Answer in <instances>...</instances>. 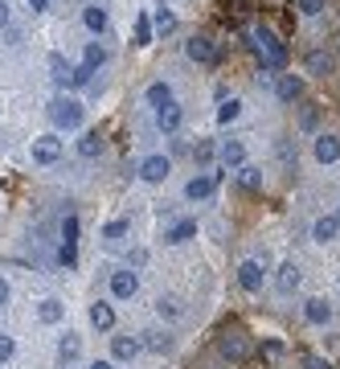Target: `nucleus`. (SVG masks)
<instances>
[{"label":"nucleus","mask_w":340,"mask_h":369,"mask_svg":"<svg viewBox=\"0 0 340 369\" xmlns=\"http://www.w3.org/2000/svg\"><path fill=\"white\" fill-rule=\"evenodd\" d=\"M250 37H254V49H259V66H263V70H283V66H287V46L279 41V33H275V29L259 25Z\"/></svg>","instance_id":"1"},{"label":"nucleus","mask_w":340,"mask_h":369,"mask_svg":"<svg viewBox=\"0 0 340 369\" xmlns=\"http://www.w3.org/2000/svg\"><path fill=\"white\" fill-rule=\"evenodd\" d=\"M49 119H53V127H62V131H78L82 127V119H86V111H82V103L78 98H53L49 103Z\"/></svg>","instance_id":"2"},{"label":"nucleus","mask_w":340,"mask_h":369,"mask_svg":"<svg viewBox=\"0 0 340 369\" xmlns=\"http://www.w3.org/2000/svg\"><path fill=\"white\" fill-rule=\"evenodd\" d=\"M49 70H53V82H58V86H66V91L82 86V82L91 78V70H82V66H70V62H66V58H58V53L49 58Z\"/></svg>","instance_id":"3"},{"label":"nucleus","mask_w":340,"mask_h":369,"mask_svg":"<svg viewBox=\"0 0 340 369\" xmlns=\"http://www.w3.org/2000/svg\"><path fill=\"white\" fill-rule=\"evenodd\" d=\"M263 283H267V263L263 259H246L238 267V287L254 295V292H263Z\"/></svg>","instance_id":"4"},{"label":"nucleus","mask_w":340,"mask_h":369,"mask_svg":"<svg viewBox=\"0 0 340 369\" xmlns=\"http://www.w3.org/2000/svg\"><path fill=\"white\" fill-rule=\"evenodd\" d=\"M62 267H74L78 263V218L74 214H66V221H62Z\"/></svg>","instance_id":"5"},{"label":"nucleus","mask_w":340,"mask_h":369,"mask_svg":"<svg viewBox=\"0 0 340 369\" xmlns=\"http://www.w3.org/2000/svg\"><path fill=\"white\" fill-rule=\"evenodd\" d=\"M33 160H37V164H58V160H62V136H53V131H49V136H37V140H33Z\"/></svg>","instance_id":"6"},{"label":"nucleus","mask_w":340,"mask_h":369,"mask_svg":"<svg viewBox=\"0 0 340 369\" xmlns=\"http://www.w3.org/2000/svg\"><path fill=\"white\" fill-rule=\"evenodd\" d=\"M218 349H221L225 361H246V357H250V341H246L242 332H221Z\"/></svg>","instance_id":"7"},{"label":"nucleus","mask_w":340,"mask_h":369,"mask_svg":"<svg viewBox=\"0 0 340 369\" xmlns=\"http://www.w3.org/2000/svg\"><path fill=\"white\" fill-rule=\"evenodd\" d=\"M169 169H172L169 156H144V160H140V181H148V185H160V181L169 176Z\"/></svg>","instance_id":"8"},{"label":"nucleus","mask_w":340,"mask_h":369,"mask_svg":"<svg viewBox=\"0 0 340 369\" xmlns=\"http://www.w3.org/2000/svg\"><path fill=\"white\" fill-rule=\"evenodd\" d=\"M218 160H221V169H242L246 164V144L242 140H221Z\"/></svg>","instance_id":"9"},{"label":"nucleus","mask_w":340,"mask_h":369,"mask_svg":"<svg viewBox=\"0 0 340 369\" xmlns=\"http://www.w3.org/2000/svg\"><path fill=\"white\" fill-rule=\"evenodd\" d=\"M136 287H140V279H136V271L131 267H123V271L111 275V295H115V299H131Z\"/></svg>","instance_id":"10"},{"label":"nucleus","mask_w":340,"mask_h":369,"mask_svg":"<svg viewBox=\"0 0 340 369\" xmlns=\"http://www.w3.org/2000/svg\"><path fill=\"white\" fill-rule=\"evenodd\" d=\"M312 156H316L320 164H332V160H340V140H336V136H328V131H320L316 144H312Z\"/></svg>","instance_id":"11"},{"label":"nucleus","mask_w":340,"mask_h":369,"mask_svg":"<svg viewBox=\"0 0 340 369\" xmlns=\"http://www.w3.org/2000/svg\"><path fill=\"white\" fill-rule=\"evenodd\" d=\"M275 95L283 98V103H295V98L303 95V78L299 74H279L275 78Z\"/></svg>","instance_id":"12"},{"label":"nucleus","mask_w":340,"mask_h":369,"mask_svg":"<svg viewBox=\"0 0 340 369\" xmlns=\"http://www.w3.org/2000/svg\"><path fill=\"white\" fill-rule=\"evenodd\" d=\"M185 53H189L193 62H218V46H214L209 37H189V41H185Z\"/></svg>","instance_id":"13"},{"label":"nucleus","mask_w":340,"mask_h":369,"mask_svg":"<svg viewBox=\"0 0 340 369\" xmlns=\"http://www.w3.org/2000/svg\"><path fill=\"white\" fill-rule=\"evenodd\" d=\"M78 357H82V337H78V332H66V337L58 341V365H70Z\"/></svg>","instance_id":"14"},{"label":"nucleus","mask_w":340,"mask_h":369,"mask_svg":"<svg viewBox=\"0 0 340 369\" xmlns=\"http://www.w3.org/2000/svg\"><path fill=\"white\" fill-rule=\"evenodd\" d=\"M181 119H185V107H181V103H169V107H160V111H156V127H160V131H176V127H181Z\"/></svg>","instance_id":"15"},{"label":"nucleus","mask_w":340,"mask_h":369,"mask_svg":"<svg viewBox=\"0 0 340 369\" xmlns=\"http://www.w3.org/2000/svg\"><path fill=\"white\" fill-rule=\"evenodd\" d=\"M303 320H308V324H328V320H332V304L312 295V299L303 304Z\"/></svg>","instance_id":"16"},{"label":"nucleus","mask_w":340,"mask_h":369,"mask_svg":"<svg viewBox=\"0 0 340 369\" xmlns=\"http://www.w3.org/2000/svg\"><path fill=\"white\" fill-rule=\"evenodd\" d=\"M214 189H218V181L201 172V176H193V181L185 185V197H189V201H205V197H214Z\"/></svg>","instance_id":"17"},{"label":"nucleus","mask_w":340,"mask_h":369,"mask_svg":"<svg viewBox=\"0 0 340 369\" xmlns=\"http://www.w3.org/2000/svg\"><path fill=\"white\" fill-rule=\"evenodd\" d=\"M62 316H66V304H62L58 295H46V299L37 304V320H41V324H58Z\"/></svg>","instance_id":"18"},{"label":"nucleus","mask_w":340,"mask_h":369,"mask_svg":"<svg viewBox=\"0 0 340 369\" xmlns=\"http://www.w3.org/2000/svg\"><path fill=\"white\" fill-rule=\"evenodd\" d=\"M91 324H95L98 332H111V328H115V308H111V304H91Z\"/></svg>","instance_id":"19"},{"label":"nucleus","mask_w":340,"mask_h":369,"mask_svg":"<svg viewBox=\"0 0 340 369\" xmlns=\"http://www.w3.org/2000/svg\"><path fill=\"white\" fill-rule=\"evenodd\" d=\"M193 234H197V221H193V218H181V221H176V226H169V234H164V242H169V246H181V242H189Z\"/></svg>","instance_id":"20"},{"label":"nucleus","mask_w":340,"mask_h":369,"mask_svg":"<svg viewBox=\"0 0 340 369\" xmlns=\"http://www.w3.org/2000/svg\"><path fill=\"white\" fill-rule=\"evenodd\" d=\"M136 353H140V341H136V337H115V341H111V357H115V361H131Z\"/></svg>","instance_id":"21"},{"label":"nucleus","mask_w":340,"mask_h":369,"mask_svg":"<svg viewBox=\"0 0 340 369\" xmlns=\"http://www.w3.org/2000/svg\"><path fill=\"white\" fill-rule=\"evenodd\" d=\"M82 25H86L91 33H107V13H103L98 4H86V8H82Z\"/></svg>","instance_id":"22"},{"label":"nucleus","mask_w":340,"mask_h":369,"mask_svg":"<svg viewBox=\"0 0 340 369\" xmlns=\"http://www.w3.org/2000/svg\"><path fill=\"white\" fill-rule=\"evenodd\" d=\"M308 74H316V78L332 74V53H324V49H312V53H308Z\"/></svg>","instance_id":"23"},{"label":"nucleus","mask_w":340,"mask_h":369,"mask_svg":"<svg viewBox=\"0 0 340 369\" xmlns=\"http://www.w3.org/2000/svg\"><path fill=\"white\" fill-rule=\"evenodd\" d=\"M336 234H340V218H320L316 226H312V238H316V242H332Z\"/></svg>","instance_id":"24"},{"label":"nucleus","mask_w":340,"mask_h":369,"mask_svg":"<svg viewBox=\"0 0 340 369\" xmlns=\"http://www.w3.org/2000/svg\"><path fill=\"white\" fill-rule=\"evenodd\" d=\"M238 185H242L246 193H259V189H263V172L254 169V164H242V169H238Z\"/></svg>","instance_id":"25"},{"label":"nucleus","mask_w":340,"mask_h":369,"mask_svg":"<svg viewBox=\"0 0 340 369\" xmlns=\"http://www.w3.org/2000/svg\"><path fill=\"white\" fill-rule=\"evenodd\" d=\"M144 98L156 107V111H160V107H169V103H172V86H169V82H152Z\"/></svg>","instance_id":"26"},{"label":"nucleus","mask_w":340,"mask_h":369,"mask_svg":"<svg viewBox=\"0 0 340 369\" xmlns=\"http://www.w3.org/2000/svg\"><path fill=\"white\" fill-rule=\"evenodd\" d=\"M103 62H107V49L98 46V41H91V46L82 49V70H91V74H95L98 66H103Z\"/></svg>","instance_id":"27"},{"label":"nucleus","mask_w":340,"mask_h":369,"mask_svg":"<svg viewBox=\"0 0 340 369\" xmlns=\"http://www.w3.org/2000/svg\"><path fill=\"white\" fill-rule=\"evenodd\" d=\"M295 287H299V267H295V263H283V267H279V292L287 295V292H295Z\"/></svg>","instance_id":"28"},{"label":"nucleus","mask_w":340,"mask_h":369,"mask_svg":"<svg viewBox=\"0 0 340 369\" xmlns=\"http://www.w3.org/2000/svg\"><path fill=\"white\" fill-rule=\"evenodd\" d=\"M78 152H82L86 160H91V156H103V136H98V131H86V136L78 140Z\"/></svg>","instance_id":"29"},{"label":"nucleus","mask_w":340,"mask_h":369,"mask_svg":"<svg viewBox=\"0 0 340 369\" xmlns=\"http://www.w3.org/2000/svg\"><path fill=\"white\" fill-rule=\"evenodd\" d=\"M242 115V103L238 98H221V107H218V123H234Z\"/></svg>","instance_id":"30"},{"label":"nucleus","mask_w":340,"mask_h":369,"mask_svg":"<svg viewBox=\"0 0 340 369\" xmlns=\"http://www.w3.org/2000/svg\"><path fill=\"white\" fill-rule=\"evenodd\" d=\"M140 349H148V353H169V337H164V332H144Z\"/></svg>","instance_id":"31"},{"label":"nucleus","mask_w":340,"mask_h":369,"mask_svg":"<svg viewBox=\"0 0 340 369\" xmlns=\"http://www.w3.org/2000/svg\"><path fill=\"white\" fill-rule=\"evenodd\" d=\"M152 25H156V33L164 37V33H172V29H176V17H172L169 8H156V17H152Z\"/></svg>","instance_id":"32"},{"label":"nucleus","mask_w":340,"mask_h":369,"mask_svg":"<svg viewBox=\"0 0 340 369\" xmlns=\"http://www.w3.org/2000/svg\"><path fill=\"white\" fill-rule=\"evenodd\" d=\"M214 156H218V148L209 144V140H201V144L193 148V160H197V164H209V160H214Z\"/></svg>","instance_id":"33"},{"label":"nucleus","mask_w":340,"mask_h":369,"mask_svg":"<svg viewBox=\"0 0 340 369\" xmlns=\"http://www.w3.org/2000/svg\"><path fill=\"white\" fill-rule=\"evenodd\" d=\"M160 312H164L169 320H176L181 316V299H176V295H164V299H160Z\"/></svg>","instance_id":"34"},{"label":"nucleus","mask_w":340,"mask_h":369,"mask_svg":"<svg viewBox=\"0 0 340 369\" xmlns=\"http://www.w3.org/2000/svg\"><path fill=\"white\" fill-rule=\"evenodd\" d=\"M123 234H127V221H111V226L103 230V238H107V242H119Z\"/></svg>","instance_id":"35"},{"label":"nucleus","mask_w":340,"mask_h":369,"mask_svg":"<svg viewBox=\"0 0 340 369\" xmlns=\"http://www.w3.org/2000/svg\"><path fill=\"white\" fill-rule=\"evenodd\" d=\"M295 4H299L303 17H320V13H324V0H295Z\"/></svg>","instance_id":"36"},{"label":"nucleus","mask_w":340,"mask_h":369,"mask_svg":"<svg viewBox=\"0 0 340 369\" xmlns=\"http://www.w3.org/2000/svg\"><path fill=\"white\" fill-rule=\"evenodd\" d=\"M13 353H17V344H13V337H8V332H0V365H4V361L13 357Z\"/></svg>","instance_id":"37"},{"label":"nucleus","mask_w":340,"mask_h":369,"mask_svg":"<svg viewBox=\"0 0 340 369\" xmlns=\"http://www.w3.org/2000/svg\"><path fill=\"white\" fill-rule=\"evenodd\" d=\"M148 37H152V29H148V17L136 21V46H148Z\"/></svg>","instance_id":"38"},{"label":"nucleus","mask_w":340,"mask_h":369,"mask_svg":"<svg viewBox=\"0 0 340 369\" xmlns=\"http://www.w3.org/2000/svg\"><path fill=\"white\" fill-rule=\"evenodd\" d=\"M303 369H332V365H328L324 357H316V353H308V357H303Z\"/></svg>","instance_id":"39"},{"label":"nucleus","mask_w":340,"mask_h":369,"mask_svg":"<svg viewBox=\"0 0 340 369\" xmlns=\"http://www.w3.org/2000/svg\"><path fill=\"white\" fill-rule=\"evenodd\" d=\"M263 353L267 357H283V341H263Z\"/></svg>","instance_id":"40"},{"label":"nucleus","mask_w":340,"mask_h":369,"mask_svg":"<svg viewBox=\"0 0 340 369\" xmlns=\"http://www.w3.org/2000/svg\"><path fill=\"white\" fill-rule=\"evenodd\" d=\"M148 263V250H131V267H144Z\"/></svg>","instance_id":"41"},{"label":"nucleus","mask_w":340,"mask_h":369,"mask_svg":"<svg viewBox=\"0 0 340 369\" xmlns=\"http://www.w3.org/2000/svg\"><path fill=\"white\" fill-rule=\"evenodd\" d=\"M8 295H13V287H8V279H0V308L8 304Z\"/></svg>","instance_id":"42"},{"label":"nucleus","mask_w":340,"mask_h":369,"mask_svg":"<svg viewBox=\"0 0 340 369\" xmlns=\"http://www.w3.org/2000/svg\"><path fill=\"white\" fill-rule=\"evenodd\" d=\"M4 25H8V4L0 0V29H4Z\"/></svg>","instance_id":"43"},{"label":"nucleus","mask_w":340,"mask_h":369,"mask_svg":"<svg viewBox=\"0 0 340 369\" xmlns=\"http://www.w3.org/2000/svg\"><path fill=\"white\" fill-rule=\"evenodd\" d=\"M29 4H33V8H37V13H41V8H49V0H29Z\"/></svg>","instance_id":"44"},{"label":"nucleus","mask_w":340,"mask_h":369,"mask_svg":"<svg viewBox=\"0 0 340 369\" xmlns=\"http://www.w3.org/2000/svg\"><path fill=\"white\" fill-rule=\"evenodd\" d=\"M91 369H115V365H111V361H95Z\"/></svg>","instance_id":"45"}]
</instances>
